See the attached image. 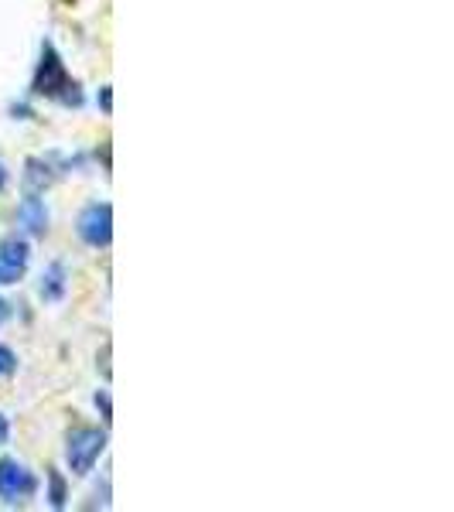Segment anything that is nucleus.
Here are the masks:
<instances>
[{
  "label": "nucleus",
  "mask_w": 454,
  "mask_h": 512,
  "mask_svg": "<svg viewBox=\"0 0 454 512\" xmlns=\"http://www.w3.org/2000/svg\"><path fill=\"white\" fill-rule=\"evenodd\" d=\"M11 441V420H7V414H0V448Z\"/></svg>",
  "instance_id": "13"
},
{
  "label": "nucleus",
  "mask_w": 454,
  "mask_h": 512,
  "mask_svg": "<svg viewBox=\"0 0 454 512\" xmlns=\"http://www.w3.org/2000/svg\"><path fill=\"white\" fill-rule=\"evenodd\" d=\"M14 373H18V355L11 345H0V379H11Z\"/></svg>",
  "instance_id": "10"
},
{
  "label": "nucleus",
  "mask_w": 454,
  "mask_h": 512,
  "mask_svg": "<svg viewBox=\"0 0 454 512\" xmlns=\"http://www.w3.org/2000/svg\"><path fill=\"white\" fill-rule=\"evenodd\" d=\"M31 96L55 99V103H62V106H82L79 82L69 76L59 48H55L52 41L41 45V62L35 69V79H31Z\"/></svg>",
  "instance_id": "1"
},
{
  "label": "nucleus",
  "mask_w": 454,
  "mask_h": 512,
  "mask_svg": "<svg viewBox=\"0 0 454 512\" xmlns=\"http://www.w3.org/2000/svg\"><path fill=\"white\" fill-rule=\"evenodd\" d=\"M82 158H69V154H59V151H52V154H35V158H28L24 161V188L28 192H48V188L55 185L62 175H69L72 168H79Z\"/></svg>",
  "instance_id": "3"
},
{
  "label": "nucleus",
  "mask_w": 454,
  "mask_h": 512,
  "mask_svg": "<svg viewBox=\"0 0 454 512\" xmlns=\"http://www.w3.org/2000/svg\"><path fill=\"white\" fill-rule=\"evenodd\" d=\"M106 454V431L99 427H76L65 437V465L76 478H86L96 468V461Z\"/></svg>",
  "instance_id": "2"
},
{
  "label": "nucleus",
  "mask_w": 454,
  "mask_h": 512,
  "mask_svg": "<svg viewBox=\"0 0 454 512\" xmlns=\"http://www.w3.org/2000/svg\"><path fill=\"white\" fill-rule=\"evenodd\" d=\"M18 229L28 236H45L48 233V209L45 198L38 192H28L18 202Z\"/></svg>",
  "instance_id": "7"
},
{
  "label": "nucleus",
  "mask_w": 454,
  "mask_h": 512,
  "mask_svg": "<svg viewBox=\"0 0 454 512\" xmlns=\"http://www.w3.org/2000/svg\"><path fill=\"white\" fill-rule=\"evenodd\" d=\"M76 233L89 250H110L113 243V205L89 202L76 219Z\"/></svg>",
  "instance_id": "5"
},
{
  "label": "nucleus",
  "mask_w": 454,
  "mask_h": 512,
  "mask_svg": "<svg viewBox=\"0 0 454 512\" xmlns=\"http://www.w3.org/2000/svg\"><path fill=\"white\" fill-rule=\"evenodd\" d=\"M96 103L103 106V113H113V93H110V86H103V89H99Z\"/></svg>",
  "instance_id": "12"
},
{
  "label": "nucleus",
  "mask_w": 454,
  "mask_h": 512,
  "mask_svg": "<svg viewBox=\"0 0 454 512\" xmlns=\"http://www.w3.org/2000/svg\"><path fill=\"white\" fill-rule=\"evenodd\" d=\"M65 499H69V485H65V475L62 472H48V502L52 509H65Z\"/></svg>",
  "instance_id": "9"
},
{
  "label": "nucleus",
  "mask_w": 454,
  "mask_h": 512,
  "mask_svg": "<svg viewBox=\"0 0 454 512\" xmlns=\"http://www.w3.org/2000/svg\"><path fill=\"white\" fill-rule=\"evenodd\" d=\"M31 263V246L24 236H7L0 239V287H11L28 274Z\"/></svg>",
  "instance_id": "6"
},
{
  "label": "nucleus",
  "mask_w": 454,
  "mask_h": 512,
  "mask_svg": "<svg viewBox=\"0 0 454 512\" xmlns=\"http://www.w3.org/2000/svg\"><path fill=\"white\" fill-rule=\"evenodd\" d=\"M7 181H11V175H7L4 161H0V192H4V188H7Z\"/></svg>",
  "instance_id": "15"
},
{
  "label": "nucleus",
  "mask_w": 454,
  "mask_h": 512,
  "mask_svg": "<svg viewBox=\"0 0 454 512\" xmlns=\"http://www.w3.org/2000/svg\"><path fill=\"white\" fill-rule=\"evenodd\" d=\"M65 291H69V270H65L62 260L48 263L45 270H41V284H38V294L45 304H59Z\"/></svg>",
  "instance_id": "8"
},
{
  "label": "nucleus",
  "mask_w": 454,
  "mask_h": 512,
  "mask_svg": "<svg viewBox=\"0 0 454 512\" xmlns=\"http://www.w3.org/2000/svg\"><path fill=\"white\" fill-rule=\"evenodd\" d=\"M38 495V475L18 458H0V502L4 506H28Z\"/></svg>",
  "instance_id": "4"
},
{
  "label": "nucleus",
  "mask_w": 454,
  "mask_h": 512,
  "mask_svg": "<svg viewBox=\"0 0 454 512\" xmlns=\"http://www.w3.org/2000/svg\"><path fill=\"white\" fill-rule=\"evenodd\" d=\"M11 315H14L11 301H7V297H0V328H4V325H7V321H11Z\"/></svg>",
  "instance_id": "14"
},
{
  "label": "nucleus",
  "mask_w": 454,
  "mask_h": 512,
  "mask_svg": "<svg viewBox=\"0 0 454 512\" xmlns=\"http://www.w3.org/2000/svg\"><path fill=\"white\" fill-rule=\"evenodd\" d=\"M96 410L103 414V424L110 427L113 424V403H110V390H99L96 393Z\"/></svg>",
  "instance_id": "11"
}]
</instances>
